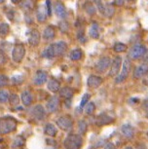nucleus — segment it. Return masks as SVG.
I'll return each mask as SVG.
<instances>
[{"label":"nucleus","mask_w":148,"mask_h":149,"mask_svg":"<svg viewBox=\"0 0 148 149\" xmlns=\"http://www.w3.org/2000/svg\"><path fill=\"white\" fill-rule=\"evenodd\" d=\"M127 49H128L127 45L124 44V43H116L115 45H114V47H113V50L116 53L125 52V51H127Z\"/></svg>","instance_id":"nucleus-35"},{"label":"nucleus","mask_w":148,"mask_h":149,"mask_svg":"<svg viewBox=\"0 0 148 149\" xmlns=\"http://www.w3.org/2000/svg\"><path fill=\"white\" fill-rule=\"evenodd\" d=\"M56 35V30L54 26H47L45 29H44L43 32V38L45 39L46 41H50L52 39H54Z\"/></svg>","instance_id":"nucleus-21"},{"label":"nucleus","mask_w":148,"mask_h":149,"mask_svg":"<svg viewBox=\"0 0 148 149\" xmlns=\"http://www.w3.org/2000/svg\"><path fill=\"white\" fill-rule=\"evenodd\" d=\"M44 133H45V134H47V136L54 137L57 136L58 130H57V128L55 127V125H53L51 123H48V124H46V126H45Z\"/></svg>","instance_id":"nucleus-24"},{"label":"nucleus","mask_w":148,"mask_h":149,"mask_svg":"<svg viewBox=\"0 0 148 149\" xmlns=\"http://www.w3.org/2000/svg\"><path fill=\"white\" fill-rule=\"evenodd\" d=\"M55 13L60 19H65L66 16H67V13H66V9L61 2H56L55 3Z\"/></svg>","instance_id":"nucleus-18"},{"label":"nucleus","mask_w":148,"mask_h":149,"mask_svg":"<svg viewBox=\"0 0 148 149\" xmlns=\"http://www.w3.org/2000/svg\"><path fill=\"white\" fill-rule=\"evenodd\" d=\"M90 94H88V93H86L85 95H83L82 100H81V102H80V108H83L85 105H87L88 102L90 100Z\"/></svg>","instance_id":"nucleus-39"},{"label":"nucleus","mask_w":148,"mask_h":149,"mask_svg":"<svg viewBox=\"0 0 148 149\" xmlns=\"http://www.w3.org/2000/svg\"><path fill=\"white\" fill-rule=\"evenodd\" d=\"M136 149H147V147L144 143H138V144L136 145Z\"/></svg>","instance_id":"nucleus-47"},{"label":"nucleus","mask_w":148,"mask_h":149,"mask_svg":"<svg viewBox=\"0 0 148 149\" xmlns=\"http://www.w3.org/2000/svg\"><path fill=\"white\" fill-rule=\"evenodd\" d=\"M17 128V121L15 118L6 116L0 118V134H7L12 133Z\"/></svg>","instance_id":"nucleus-1"},{"label":"nucleus","mask_w":148,"mask_h":149,"mask_svg":"<svg viewBox=\"0 0 148 149\" xmlns=\"http://www.w3.org/2000/svg\"><path fill=\"white\" fill-rule=\"evenodd\" d=\"M114 13H115V10H114V7L112 4H106L105 5V9H104V15L105 17H107V18H111Z\"/></svg>","instance_id":"nucleus-33"},{"label":"nucleus","mask_w":148,"mask_h":149,"mask_svg":"<svg viewBox=\"0 0 148 149\" xmlns=\"http://www.w3.org/2000/svg\"><path fill=\"white\" fill-rule=\"evenodd\" d=\"M121 66H122V58L121 57L114 58L110 66V71H109L110 76L115 77L116 75H118L120 73V70H121Z\"/></svg>","instance_id":"nucleus-8"},{"label":"nucleus","mask_w":148,"mask_h":149,"mask_svg":"<svg viewBox=\"0 0 148 149\" xmlns=\"http://www.w3.org/2000/svg\"><path fill=\"white\" fill-rule=\"evenodd\" d=\"M11 1H12L13 4H19L22 2V0H11Z\"/></svg>","instance_id":"nucleus-48"},{"label":"nucleus","mask_w":148,"mask_h":149,"mask_svg":"<svg viewBox=\"0 0 148 149\" xmlns=\"http://www.w3.org/2000/svg\"><path fill=\"white\" fill-rule=\"evenodd\" d=\"M112 61L109 57H102L100 58L96 64V70L99 73H104L111 66Z\"/></svg>","instance_id":"nucleus-7"},{"label":"nucleus","mask_w":148,"mask_h":149,"mask_svg":"<svg viewBox=\"0 0 148 149\" xmlns=\"http://www.w3.org/2000/svg\"><path fill=\"white\" fill-rule=\"evenodd\" d=\"M104 149H117L116 146L111 142H108L106 145L104 146Z\"/></svg>","instance_id":"nucleus-43"},{"label":"nucleus","mask_w":148,"mask_h":149,"mask_svg":"<svg viewBox=\"0 0 148 149\" xmlns=\"http://www.w3.org/2000/svg\"><path fill=\"white\" fill-rule=\"evenodd\" d=\"M57 125L60 130L69 132L73 127V121L70 116H61L57 120Z\"/></svg>","instance_id":"nucleus-5"},{"label":"nucleus","mask_w":148,"mask_h":149,"mask_svg":"<svg viewBox=\"0 0 148 149\" xmlns=\"http://www.w3.org/2000/svg\"><path fill=\"white\" fill-rule=\"evenodd\" d=\"M58 92H60V97L66 98V100L71 98L74 95V90L70 87H65V88L60 89Z\"/></svg>","instance_id":"nucleus-22"},{"label":"nucleus","mask_w":148,"mask_h":149,"mask_svg":"<svg viewBox=\"0 0 148 149\" xmlns=\"http://www.w3.org/2000/svg\"><path fill=\"white\" fill-rule=\"evenodd\" d=\"M89 34L92 38L94 39H97L99 37V26L96 24V22H94L93 24L90 27V31H89Z\"/></svg>","instance_id":"nucleus-26"},{"label":"nucleus","mask_w":148,"mask_h":149,"mask_svg":"<svg viewBox=\"0 0 148 149\" xmlns=\"http://www.w3.org/2000/svg\"><path fill=\"white\" fill-rule=\"evenodd\" d=\"M84 9H85V11L87 12L88 15L93 16L96 14V7H94V4L91 3L90 1H87L85 4H84Z\"/></svg>","instance_id":"nucleus-29"},{"label":"nucleus","mask_w":148,"mask_h":149,"mask_svg":"<svg viewBox=\"0 0 148 149\" xmlns=\"http://www.w3.org/2000/svg\"><path fill=\"white\" fill-rule=\"evenodd\" d=\"M7 58H6V55L4 54V52L0 49V64H4L6 63Z\"/></svg>","instance_id":"nucleus-41"},{"label":"nucleus","mask_w":148,"mask_h":149,"mask_svg":"<svg viewBox=\"0 0 148 149\" xmlns=\"http://www.w3.org/2000/svg\"><path fill=\"white\" fill-rule=\"evenodd\" d=\"M21 6L24 10L31 11L34 7V2H33V0H23L21 2Z\"/></svg>","instance_id":"nucleus-28"},{"label":"nucleus","mask_w":148,"mask_h":149,"mask_svg":"<svg viewBox=\"0 0 148 149\" xmlns=\"http://www.w3.org/2000/svg\"><path fill=\"white\" fill-rule=\"evenodd\" d=\"M146 47L144 46V45H135V46H133L132 49H131L130 51V58H132V60H139V58H143V56L145 54V52H146Z\"/></svg>","instance_id":"nucleus-6"},{"label":"nucleus","mask_w":148,"mask_h":149,"mask_svg":"<svg viewBox=\"0 0 148 149\" xmlns=\"http://www.w3.org/2000/svg\"><path fill=\"white\" fill-rule=\"evenodd\" d=\"M113 121H114V119L112 117H110L109 115H107L105 113H101L97 118V126H105V125H108V124H111Z\"/></svg>","instance_id":"nucleus-17"},{"label":"nucleus","mask_w":148,"mask_h":149,"mask_svg":"<svg viewBox=\"0 0 148 149\" xmlns=\"http://www.w3.org/2000/svg\"><path fill=\"white\" fill-rule=\"evenodd\" d=\"M86 113L88 115H93L96 111V105H94V102H88L87 105H86V109H85Z\"/></svg>","instance_id":"nucleus-36"},{"label":"nucleus","mask_w":148,"mask_h":149,"mask_svg":"<svg viewBox=\"0 0 148 149\" xmlns=\"http://www.w3.org/2000/svg\"><path fill=\"white\" fill-rule=\"evenodd\" d=\"M47 110L50 113H55V112H57L58 110V108H60V100H58V97H55V95H53L48 100V102H47Z\"/></svg>","instance_id":"nucleus-9"},{"label":"nucleus","mask_w":148,"mask_h":149,"mask_svg":"<svg viewBox=\"0 0 148 149\" xmlns=\"http://www.w3.org/2000/svg\"><path fill=\"white\" fill-rule=\"evenodd\" d=\"M88 130V124L85 120H80L78 122V132L80 134H85Z\"/></svg>","instance_id":"nucleus-30"},{"label":"nucleus","mask_w":148,"mask_h":149,"mask_svg":"<svg viewBox=\"0 0 148 149\" xmlns=\"http://www.w3.org/2000/svg\"><path fill=\"white\" fill-rule=\"evenodd\" d=\"M9 102L11 103V105H13V106L18 105L19 102V95H17L16 94H12V95H10V97H9Z\"/></svg>","instance_id":"nucleus-37"},{"label":"nucleus","mask_w":148,"mask_h":149,"mask_svg":"<svg viewBox=\"0 0 148 149\" xmlns=\"http://www.w3.org/2000/svg\"><path fill=\"white\" fill-rule=\"evenodd\" d=\"M10 95H9V92L7 90H0V102L5 103L8 102Z\"/></svg>","instance_id":"nucleus-34"},{"label":"nucleus","mask_w":148,"mask_h":149,"mask_svg":"<svg viewBox=\"0 0 148 149\" xmlns=\"http://www.w3.org/2000/svg\"><path fill=\"white\" fill-rule=\"evenodd\" d=\"M30 113H31L32 116L38 121L44 120V119H45V117H46V111H45V109H44V107L41 104L35 105L34 107L31 109Z\"/></svg>","instance_id":"nucleus-10"},{"label":"nucleus","mask_w":148,"mask_h":149,"mask_svg":"<svg viewBox=\"0 0 148 149\" xmlns=\"http://www.w3.org/2000/svg\"><path fill=\"white\" fill-rule=\"evenodd\" d=\"M32 100H33V97L29 91H24L22 93V102H23L24 105L29 106L32 103Z\"/></svg>","instance_id":"nucleus-23"},{"label":"nucleus","mask_w":148,"mask_h":149,"mask_svg":"<svg viewBox=\"0 0 148 149\" xmlns=\"http://www.w3.org/2000/svg\"><path fill=\"white\" fill-rule=\"evenodd\" d=\"M8 82H9V79H8V77L6 75L0 74V88L8 85Z\"/></svg>","instance_id":"nucleus-40"},{"label":"nucleus","mask_w":148,"mask_h":149,"mask_svg":"<svg viewBox=\"0 0 148 149\" xmlns=\"http://www.w3.org/2000/svg\"><path fill=\"white\" fill-rule=\"evenodd\" d=\"M26 55V49L23 44H17L12 51V60L15 63H21Z\"/></svg>","instance_id":"nucleus-4"},{"label":"nucleus","mask_w":148,"mask_h":149,"mask_svg":"<svg viewBox=\"0 0 148 149\" xmlns=\"http://www.w3.org/2000/svg\"><path fill=\"white\" fill-rule=\"evenodd\" d=\"M147 74H148V64L143 63L141 65L135 67V69L133 70V76L135 79H139V78L146 76Z\"/></svg>","instance_id":"nucleus-11"},{"label":"nucleus","mask_w":148,"mask_h":149,"mask_svg":"<svg viewBox=\"0 0 148 149\" xmlns=\"http://www.w3.org/2000/svg\"><path fill=\"white\" fill-rule=\"evenodd\" d=\"M125 149H133V148L132 147V146H127V147H126Z\"/></svg>","instance_id":"nucleus-50"},{"label":"nucleus","mask_w":148,"mask_h":149,"mask_svg":"<svg viewBox=\"0 0 148 149\" xmlns=\"http://www.w3.org/2000/svg\"><path fill=\"white\" fill-rule=\"evenodd\" d=\"M48 80V74L47 72L43 71V70H38L35 74V77H34V84L35 85H43L44 83L47 82Z\"/></svg>","instance_id":"nucleus-13"},{"label":"nucleus","mask_w":148,"mask_h":149,"mask_svg":"<svg viewBox=\"0 0 148 149\" xmlns=\"http://www.w3.org/2000/svg\"><path fill=\"white\" fill-rule=\"evenodd\" d=\"M10 31V26L6 22H2L0 24V37H5Z\"/></svg>","instance_id":"nucleus-32"},{"label":"nucleus","mask_w":148,"mask_h":149,"mask_svg":"<svg viewBox=\"0 0 148 149\" xmlns=\"http://www.w3.org/2000/svg\"><path fill=\"white\" fill-rule=\"evenodd\" d=\"M46 7H47V11H48V16H51L52 10H51V1L50 0H46Z\"/></svg>","instance_id":"nucleus-42"},{"label":"nucleus","mask_w":148,"mask_h":149,"mask_svg":"<svg viewBox=\"0 0 148 149\" xmlns=\"http://www.w3.org/2000/svg\"><path fill=\"white\" fill-rule=\"evenodd\" d=\"M102 82L103 80L101 77L97 76V75H90L87 80V85L92 89H97L101 85Z\"/></svg>","instance_id":"nucleus-12"},{"label":"nucleus","mask_w":148,"mask_h":149,"mask_svg":"<svg viewBox=\"0 0 148 149\" xmlns=\"http://www.w3.org/2000/svg\"><path fill=\"white\" fill-rule=\"evenodd\" d=\"M28 43L31 47H36L38 46L40 43V33L37 29H33L29 34L28 38Z\"/></svg>","instance_id":"nucleus-15"},{"label":"nucleus","mask_w":148,"mask_h":149,"mask_svg":"<svg viewBox=\"0 0 148 149\" xmlns=\"http://www.w3.org/2000/svg\"><path fill=\"white\" fill-rule=\"evenodd\" d=\"M142 108L144 109V111H146V113H148V100H144L143 104H142Z\"/></svg>","instance_id":"nucleus-45"},{"label":"nucleus","mask_w":148,"mask_h":149,"mask_svg":"<svg viewBox=\"0 0 148 149\" xmlns=\"http://www.w3.org/2000/svg\"><path fill=\"white\" fill-rule=\"evenodd\" d=\"M1 140H2V139H0V142H1Z\"/></svg>","instance_id":"nucleus-52"},{"label":"nucleus","mask_w":148,"mask_h":149,"mask_svg":"<svg viewBox=\"0 0 148 149\" xmlns=\"http://www.w3.org/2000/svg\"><path fill=\"white\" fill-rule=\"evenodd\" d=\"M42 57L46 58H49V60H51V58H54L55 57H57V56H56V52H55L54 44L49 45V46L47 47L43 52H42Z\"/></svg>","instance_id":"nucleus-20"},{"label":"nucleus","mask_w":148,"mask_h":149,"mask_svg":"<svg viewBox=\"0 0 148 149\" xmlns=\"http://www.w3.org/2000/svg\"><path fill=\"white\" fill-rule=\"evenodd\" d=\"M83 144V139L81 134H70L65 137L63 145L65 149H80Z\"/></svg>","instance_id":"nucleus-2"},{"label":"nucleus","mask_w":148,"mask_h":149,"mask_svg":"<svg viewBox=\"0 0 148 149\" xmlns=\"http://www.w3.org/2000/svg\"><path fill=\"white\" fill-rule=\"evenodd\" d=\"M130 69H131V63L129 58H126L124 60L122 63V70L121 72L117 75V78L115 79L116 83H123L124 81L127 79L128 76H129V73H130Z\"/></svg>","instance_id":"nucleus-3"},{"label":"nucleus","mask_w":148,"mask_h":149,"mask_svg":"<svg viewBox=\"0 0 148 149\" xmlns=\"http://www.w3.org/2000/svg\"><path fill=\"white\" fill-rule=\"evenodd\" d=\"M142 61H143V63H146L148 64V50L146 52H145V54L143 56V58H142Z\"/></svg>","instance_id":"nucleus-46"},{"label":"nucleus","mask_w":148,"mask_h":149,"mask_svg":"<svg viewBox=\"0 0 148 149\" xmlns=\"http://www.w3.org/2000/svg\"><path fill=\"white\" fill-rule=\"evenodd\" d=\"M94 3L96 4V6H97V10H99V12L103 15V14H104L105 5L102 3L101 0H94Z\"/></svg>","instance_id":"nucleus-38"},{"label":"nucleus","mask_w":148,"mask_h":149,"mask_svg":"<svg viewBox=\"0 0 148 149\" xmlns=\"http://www.w3.org/2000/svg\"><path fill=\"white\" fill-rule=\"evenodd\" d=\"M121 132L123 136L129 139H133V136H135V129L130 124H124L121 127Z\"/></svg>","instance_id":"nucleus-16"},{"label":"nucleus","mask_w":148,"mask_h":149,"mask_svg":"<svg viewBox=\"0 0 148 149\" xmlns=\"http://www.w3.org/2000/svg\"><path fill=\"white\" fill-rule=\"evenodd\" d=\"M19 149H24V148H19Z\"/></svg>","instance_id":"nucleus-54"},{"label":"nucleus","mask_w":148,"mask_h":149,"mask_svg":"<svg viewBox=\"0 0 148 149\" xmlns=\"http://www.w3.org/2000/svg\"><path fill=\"white\" fill-rule=\"evenodd\" d=\"M47 17H48V11H47V7L45 5H39L36 11V18H37L38 22H43L46 21Z\"/></svg>","instance_id":"nucleus-14"},{"label":"nucleus","mask_w":148,"mask_h":149,"mask_svg":"<svg viewBox=\"0 0 148 149\" xmlns=\"http://www.w3.org/2000/svg\"><path fill=\"white\" fill-rule=\"evenodd\" d=\"M114 3L117 6H123L125 4V0H114Z\"/></svg>","instance_id":"nucleus-44"},{"label":"nucleus","mask_w":148,"mask_h":149,"mask_svg":"<svg viewBox=\"0 0 148 149\" xmlns=\"http://www.w3.org/2000/svg\"><path fill=\"white\" fill-rule=\"evenodd\" d=\"M54 46L56 56H63L66 52V49H67V44L63 41L57 42V43L54 44Z\"/></svg>","instance_id":"nucleus-19"},{"label":"nucleus","mask_w":148,"mask_h":149,"mask_svg":"<svg viewBox=\"0 0 148 149\" xmlns=\"http://www.w3.org/2000/svg\"><path fill=\"white\" fill-rule=\"evenodd\" d=\"M26 144V139H24L23 136H18L14 140L13 144H12V147L13 148H21Z\"/></svg>","instance_id":"nucleus-27"},{"label":"nucleus","mask_w":148,"mask_h":149,"mask_svg":"<svg viewBox=\"0 0 148 149\" xmlns=\"http://www.w3.org/2000/svg\"><path fill=\"white\" fill-rule=\"evenodd\" d=\"M60 84L58 80L56 79H51L48 82V89L53 93H57L60 91Z\"/></svg>","instance_id":"nucleus-25"},{"label":"nucleus","mask_w":148,"mask_h":149,"mask_svg":"<svg viewBox=\"0 0 148 149\" xmlns=\"http://www.w3.org/2000/svg\"><path fill=\"white\" fill-rule=\"evenodd\" d=\"M136 0H128V2H130V3H135Z\"/></svg>","instance_id":"nucleus-49"},{"label":"nucleus","mask_w":148,"mask_h":149,"mask_svg":"<svg viewBox=\"0 0 148 149\" xmlns=\"http://www.w3.org/2000/svg\"><path fill=\"white\" fill-rule=\"evenodd\" d=\"M147 136H148V132H147Z\"/></svg>","instance_id":"nucleus-53"},{"label":"nucleus","mask_w":148,"mask_h":149,"mask_svg":"<svg viewBox=\"0 0 148 149\" xmlns=\"http://www.w3.org/2000/svg\"><path fill=\"white\" fill-rule=\"evenodd\" d=\"M6 1V0H0V4H2V3H4V2Z\"/></svg>","instance_id":"nucleus-51"},{"label":"nucleus","mask_w":148,"mask_h":149,"mask_svg":"<svg viewBox=\"0 0 148 149\" xmlns=\"http://www.w3.org/2000/svg\"><path fill=\"white\" fill-rule=\"evenodd\" d=\"M83 53L80 49H74L70 53V58L72 61H79L82 58Z\"/></svg>","instance_id":"nucleus-31"}]
</instances>
